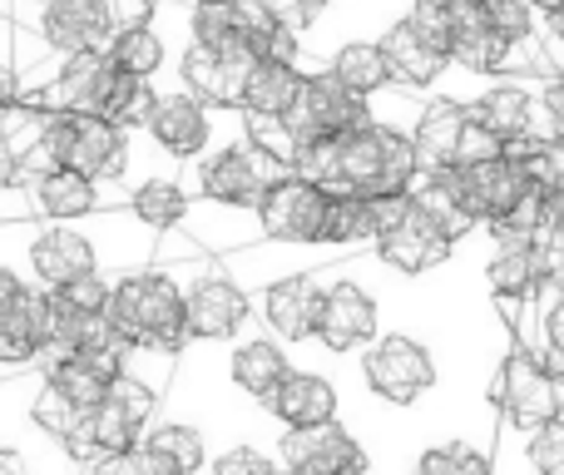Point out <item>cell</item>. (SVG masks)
<instances>
[{
    "mask_svg": "<svg viewBox=\"0 0 564 475\" xmlns=\"http://www.w3.org/2000/svg\"><path fill=\"white\" fill-rule=\"evenodd\" d=\"M109 322L119 327V337L129 347L169 352V357H184L194 347L188 342V288L178 278V268H149L134 272V278H119Z\"/></svg>",
    "mask_w": 564,
    "mask_h": 475,
    "instance_id": "cell-1",
    "label": "cell"
},
{
    "mask_svg": "<svg viewBox=\"0 0 564 475\" xmlns=\"http://www.w3.org/2000/svg\"><path fill=\"white\" fill-rule=\"evenodd\" d=\"M490 407L500 417V431L510 436H535V431L555 427L564 417V371L540 352L520 347L510 337V347L500 352V367L490 377Z\"/></svg>",
    "mask_w": 564,
    "mask_h": 475,
    "instance_id": "cell-2",
    "label": "cell"
},
{
    "mask_svg": "<svg viewBox=\"0 0 564 475\" xmlns=\"http://www.w3.org/2000/svg\"><path fill=\"white\" fill-rule=\"evenodd\" d=\"M188 288V342L194 347H234L258 322V298L218 258L178 262Z\"/></svg>",
    "mask_w": 564,
    "mask_h": 475,
    "instance_id": "cell-3",
    "label": "cell"
},
{
    "mask_svg": "<svg viewBox=\"0 0 564 475\" xmlns=\"http://www.w3.org/2000/svg\"><path fill=\"white\" fill-rule=\"evenodd\" d=\"M159 391H149L144 381L134 377H119L109 401L85 421L79 436L65 441V456L75 461L79 471H95L99 461H115V456H129V451L144 446V436L159 427Z\"/></svg>",
    "mask_w": 564,
    "mask_h": 475,
    "instance_id": "cell-4",
    "label": "cell"
},
{
    "mask_svg": "<svg viewBox=\"0 0 564 475\" xmlns=\"http://www.w3.org/2000/svg\"><path fill=\"white\" fill-rule=\"evenodd\" d=\"M357 377L381 407L406 411V407H416L431 387H441V357L416 332L391 327L357 357Z\"/></svg>",
    "mask_w": 564,
    "mask_h": 475,
    "instance_id": "cell-5",
    "label": "cell"
},
{
    "mask_svg": "<svg viewBox=\"0 0 564 475\" xmlns=\"http://www.w3.org/2000/svg\"><path fill=\"white\" fill-rule=\"evenodd\" d=\"M341 179H347V198L411 194L421 179L416 144H411V134H401V129L361 125L357 134L341 139Z\"/></svg>",
    "mask_w": 564,
    "mask_h": 475,
    "instance_id": "cell-6",
    "label": "cell"
},
{
    "mask_svg": "<svg viewBox=\"0 0 564 475\" xmlns=\"http://www.w3.org/2000/svg\"><path fill=\"white\" fill-rule=\"evenodd\" d=\"M327 307H322V322H317V347L327 357H361L371 342L381 337V292L377 282L361 278V258H347V262H332L327 268Z\"/></svg>",
    "mask_w": 564,
    "mask_h": 475,
    "instance_id": "cell-7",
    "label": "cell"
},
{
    "mask_svg": "<svg viewBox=\"0 0 564 475\" xmlns=\"http://www.w3.org/2000/svg\"><path fill=\"white\" fill-rule=\"evenodd\" d=\"M292 169H282L278 159L258 154L248 139H234V144L214 149L208 159L184 169V184L198 204H218V208H258L263 194L273 184H282Z\"/></svg>",
    "mask_w": 564,
    "mask_h": 475,
    "instance_id": "cell-8",
    "label": "cell"
},
{
    "mask_svg": "<svg viewBox=\"0 0 564 475\" xmlns=\"http://www.w3.org/2000/svg\"><path fill=\"white\" fill-rule=\"evenodd\" d=\"M50 337H55V292L0 268V371L6 377L40 371Z\"/></svg>",
    "mask_w": 564,
    "mask_h": 475,
    "instance_id": "cell-9",
    "label": "cell"
},
{
    "mask_svg": "<svg viewBox=\"0 0 564 475\" xmlns=\"http://www.w3.org/2000/svg\"><path fill=\"white\" fill-rule=\"evenodd\" d=\"M371 258L381 262L387 272H397L401 282H421V278H431V272H446V268H456V258H460V242L446 234V228L436 224V218L426 214V208H411V218L401 228H391L387 238L371 248Z\"/></svg>",
    "mask_w": 564,
    "mask_h": 475,
    "instance_id": "cell-10",
    "label": "cell"
},
{
    "mask_svg": "<svg viewBox=\"0 0 564 475\" xmlns=\"http://www.w3.org/2000/svg\"><path fill=\"white\" fill-rule=\"evenodd\" d=\"M288 125L297 129L302 144H317V139H347L357 134L361 125H371V109L361 95H351L332 69H312L307 85H302V99L292 105Z\"/></svg>",
    "mask_w": 564,
    "mask_h": 475,
    "instance_id": "cell-11",
    "label": "cell"
},
{
    "mask_svg": "<svg viewBox=\"0 0 564 475\" xmlns=\"http://www.w3.org/2000/svg\"><path fill=\"white\" fill-rule=\"evenodd\" d=\"M119 69L109 55H75L59 65V75L50 79L45 89H35V95H25V105L45 109V115L55 119H69V115H105L109 99H115L119 89Z\"/></svg>",
    "mask_w": 564,
    "mask_h": 475,
    "instance_id": "cell-12",
    "label": "cell"
},
{
    "mask_svg": "<svg viewBox=\"0 0 564 475\" xmlns=\"http://www.w3.org/2000/svg\"><path fill=\"white\" fill-rule=\"evenodd\" d=\"M278 461L288 475H347V471H371L367 441L351 427L332 421V427L312 431H282L278 436Z\"/></svg>",
    "mask_w": 564,
    "mask_h": 475,
    "instance_id": "cell-13",
    "label": "cell"
},
{
    "mask_svg": "<svg viewBox=\"0 0 564 475\" xmlns=\"http://www.w3.org/2000/svg\"><path fill=\"white\" fill-rule=\"evenodd\" d=\"M327 268L307 272V278H288L278 288H268L258 298V322L263 332H273L282 347H312L317 342V322L327 307Z\"/></svg>",
    "mask_w": 564,
    "mask_h": 475,
    "instance_id": "cell-14",
    "label": "cell"
},
{
    "mask_svg": "<svg viewBox=\"0 0 564 475\" xmlns=\"http://www.w3.org/2000/svg\"><path fill=\"white\" fill-rule=\"evenodd\" d=\"M327 218H332V194L302 184L288 174L273 184L258 204V224H263L268 242H327Z\"/></svg>",
    "mask_w": 564,
    "mask_h": 475,
    "instance_id": "cell-15",
    "label": "cell"
},
{
    "mask_svg": "<svg viewBox=\"0 0 564 475\" xmlns=\"http://www.w3.org/2000/svg\"><path fill=\"white\" fill-rule=\"evenodd\" d=\"M20 188H30L40 224H85V218L109 214V208H129L124 194L105 188L99 179L79 174V169H45L40 179H30Z\"/></svg>",
    "mask_w": 564,
    "mask_h": 475,
    "instance_id": "cell-16",
    "label": "cell"
},
{
    "mask_svg": "<svg viewBox=\"0 0 564 475\" xmlns=\"http://www.w3.org/2000/svg\"><path fill=\"white\" fill-rule=\"evenodd\" d=\"M40 35L59 60L75 55H109L119 25L109 0H50L40 15Z\"/></svg>",
    "mask_w": 564,
    "mask_h": 475,
    "instance_id": "cell-17",
    "label": "cell"
},
{
    "mask_svg": "<svg viewBox=\"0 0 564 475\" xmlns=\"http://www.w3.org/2000/svg\"><path fill=\"white\" fill-rule=\"evenodd\" d=\"M456 174V188H460V204L466 214L476 218L480 228H496L506 224L510 214L520 208V198L530 194V179L516 159H486V164H466V169H451Z\"/></svg>",
    "mask_w": 564,
    "mask_h": 475,
    "instance_id": "cell-18",
    "label": "cell"
},
{
    "mask_svg": "<svg viewBox=\"0 0 564 475\" xmlns=\"http://www.w3.org/2000/svg\"><path fill=\"white\" fill-rule=\"evenodd\" d=\"M224 367H228V381H234L243 397H253L258 407L297 371L292 367V347H282L273 332H263V322H253V327L224 352Z\"/></svg>",
    "mask_w": 564,
    "mask_h": 475,
    "instance_id": "cell-19",
    "label": "cell"
},
{
    "mask_svg": "<svg viewBox=\"0 0 564 475\" xmlns=\"http://www.w3.org/2000/svg\"><path fill=\"white\" fill-rule=\"evenodd\" d=\"M381 50H387V65H391V85L411 89V95H436L451 75V55H441L406 15H397L387 30H381Z\"/></svg>",
    "mask_w": 564,
    "mask_h": 475,
    "instance_id": "cell-20",
    "label": "cell"
},
{
    "mask_svg": "<svg viewBox=\"0 0 564 475\" xmlns=\"http://www.w3.org/2000/svg\"><path fill=\"white\" fill-rule=\"evenodd\" d=\"M268 421H278L282 431H312V427H332L341 421V391L327 371H307L297 367L288 381L263 401Z\"/></svg>",
    "mask_w": 564,
    "mask_h": 475,
    "instance_id": "cell-21",
    "label": "cell"
},
{
    "mask_svg": "<svg viewBox=\"0 0 564 475\" xmlns=\"http://www.w3.org/2000/svg\"><path fill=\"white\" fill-rule=\"evenodd\" d=\"M466 129H470V109L460 105V99L431 95L426 109H421V119H416V129H411L421 174H451L460 159V144H466Z\"/></svg>",
    "mask_w": 564,
    "mask_h": 475,
    "instance_id": "cell-22",
    "label": "cell"
},
{
    "mask_svg": "<svg viewBox=\"0 0 564 475\" xmlns=\"http://www.w3.org/2000/svg\"><path fill=\"white\" fill-rule=\"evenodd\" d=\"M550 79V75H545ZM535 85L540 79H490L476 99H470V125L496 134L500 144H520L530 139V115H535Z\"/></svg>",
    "mask_w": 564,
    "mask_h": 475,
    "instance_id": "cell-23",
    "label": "cell"
},
{
    "mask_svg": "<svg viewBox=\"0 0 564 475\" xmlns=\"http://www.w3.org/2000/svg\"><path fill=\"white\" fill-rule=\"evenodd\" d=\"M322 69H332V75L361 99H377L391 89V65H387V50H381L377 35L337 40V45L327 50V60H322Z\"/></svg>",
    "mask_w": 564,
    "mask_h": 475,
    "instance_id": "cell-24",
    "label": "cell"
},
{
    "mask_svg": "<svg viewBox=\"0 0 564 475\" xmlns=\"http://www.w3.org/2000/svg\"><path fill=\"white\" fill-rule=\"evenodd\" d=\"M302 75L297 65H278V60H258V69L243 85V115H268V119H288L292 105L302 99Z\"/></svg>",
    "mask_w": 564,
    "mask_h": 475,
    "instance_id": "cell-25",
    "label": "cell"
},
{
    "mask_svg": "<svg viewBox=\"0 0 564 475\" xmlns=\"http://www.w3.org/2000/svg\"><path fill=\"white\" fill-rule=\"evenodd\" d=\"M129 208H134V218L149 224L154 234H174V228H184L188 214H194V194H188L184 174H159V179H149L144 188H134Z\"/></svg>",
    "mask_w": 564,
    "mask_h": 475,
    "instance_id": "cell-26",
    "label": "cell"
},
{
    "mask_svg": "<svg viewBox=\"0 0 564 475\" xmlns=\"http://www.w3.org/2000/svg\"><path fill=\"white\" fill-rule=\"evenodd\" d=\"M406 475H500L496 466V446L490 441H470V436H451L436 441L416 456V466Z\"/></svg>",
    "mask_w": 564,
    "mask_h": 475,
    "instance_id": "cell-27",
    "label": "cell"
},
{
    "mask_svg": "<svg viewBox=\"0 0 564 475\" xmlns=\"http://www.w3.org/2000/svg\"><path fill=\"white\" fill-rule=\"evenodd\" d=\"M144 451H154V456L164 461V466H174L178 475H198L214 466V461H208V436L194 421H159L144 436Z\"/></svg>",
    "mask_w": 564,
    "mask_h": 475,
    "instance_id": "cell-28",
    "label": "cell"
},
{
    "mask_svg": "<svg viewBox=\"0 0 564 475\" xmlns=\"http://www.w3.org/2000/svg\"><path fill=\"white\" fill-rule=\"evenodd\" d=\"M40 377H45L50 387H59L79 411H89V417H95L109 401V391H115V377H105V371L85 357H65V361H55V367H45Z\"/></svg>",
    "mask_w": 564,
    "mask_h": 475,
    "instance_id": "cell-29",
    "label": "cell"
},
{
    "mask_svg": "<svg viewBox=\"0 0 564 475\" xmlns=\"http://www.w3.org/2000/svg\"><path fill=\"white\" fill-rule=\"evenodd\" d=\"M292 174H297L302 184L332 194V198H347V179H341V139H317V144H302Z\"/></svg>",
    "mask_w": 564,
    "mask_h": 475,
    "instance_id": "cell-30",
    "label": "cell"
},
{
    "mask_svg": "<svg viewBox=\"0 0 564 475\" xmlns=\"http://www.w3.org/2000/svg\"><path fill=\"white\" fill-rule=\"evenodd\" d=\"M490 15V30L510 45H525V40H545V15H540L535 0H480Z\"/></svg>",
    "mask_w": 564,
    "mask_h": 475,
    "instance_id": "cell-31",
    "label": "cell"
},
{
    "mask_svg": "<svg viewBox=\"0 0 564 475\" xmlns=\"http://www.w3.org/2000/svg\"><path fill=\"white\" fill-rule=\"evenodd\" d=\"M243 139L258 149V154H268V159H278L282 169H292L297 164V154H302V139H297V129L288 125V119H268V115H243Z\"/></svg>",
    "mask_w": 564,
    "mask_h": 475,
    "instance_id": "cell-32",
    "label": "cell"
},
{
    "mask_svg": "<svg viewBox=\"0 0 564 475\" xmlns=\"http://www.w3.org/2000/svg\"><path fill=\"white\" fill-rule=\"evenodd\" d=\"M535 144H564V79L550 75L535 85V115H530Z\"/></svg>",
    "mask_w": 564,
    "mask_h": 475,
    "instance_id": "cell-33",
    "label": "cell"
},
{
    "mask_svg": "<svg viewBox=\"0 0 564 475\" xmlns=\"http://www.w3.org/2000/svg\"><path fill=\"white\" fill-rule=\"evenodd\" d=\"M520 461L530 475H564V417L535 436H520Z\"/></svg>",
    "mask_w": 564,
    "mask_h": 475,
    "instance_id": "cell-34",
    "label": "cell"
},
{
    "mask_svg": "<svg viewBox=\"0 0 564 475\" xmlns=\"http://www.w3.org/2000/svg\"><path fill=\"white\" fill-rule=\"evenodd\" d=\"M59 307L79 312V317H109V302H115V278H105V272H95V278H79L69 282V288L55 292Z\"/></svg>",
    "mask_w": 564,
    "mask_h": 475,
    "instance_id": "cell-35",
    "label": "cell"
},
{
    "mask_svg": "<svg viewBox=\"0 0 564 475\" xmlns=\"http://www.w3.org/2000/svg\"><path fill=\"white\" fill-rule=\"evenodd\" d=\"M208 475H288V471H282L278 451H263V446H253V441H238V446L218 451Z\"/></svg>",
    "mask_w": 564,
    "mask_h": 475,
    "instance_id": "cell-36",
    "label": "cell"
},
{
    "mask_svg": "<svg viewBox=\"0 0 564 475\" xmlns=\"http://www.w3.org/2000/svg\"><path fill=\"white\" fill-rule=\"evenodd\" d=\"M234 20H238V35H243L258 55H263V45L282 30V20L273 15L268 0H234Z\"/></svg>",
    "mask_w": 564,
    "mask_h": 475,
    "instance_id": "cell-37",
    "label": "cell"
},
{
    "mask_svg": "<svg viewBox=\"0 0 564 475\" xmlns=\"http://www.w3.org/2000/svg\"><path fill=\"white\" fill-rule=\"evenodd\" d=\"M85 475H178L174 466H164V461L154 456V451H129V456H115V461H99L95 471H85Z\"/></svg>",
    "mask_w": 564,
    "mask_h": 475,
    "instance_id": "cell-38",
    "label": "cell"
},
{
    "mask_svg": "<svg viewBox=\"0 0 564 475\" xmlns=\"http://www.w3.org/2000/svg\"><path fill=\"white\" fill-rule=\"evenodd\" d=\"M540 352L564 371V292L550 307H540Z\"/></svg>",
    "mask_w": 564,
    "mask_h": 475,
    "instance_id": "cell-39",
    "label": "cell"
},
{
    "mask_svg": "<svg viewBox=\"0 0 564 475\" xmlns=\"http://www.w3.org/2000/svg\"><path fill=\"white\" fill-rule=\"evenodd\" d=\"M486 159H506V144H500L496 134H486L480 125H470V129H466V144H460L456 169H466V164H486Z\"/></svg>",
    "mask_w": 564,
    "mask_h": 475,
    "instance_id": "cell-40",
    "label": "cell"
},
{
    "mask_svg": "<svg viewBox=\"0 0 564 475\" xmlns=\"http://www.w3.org/2000/svg\"><path fill=\"white\" fill-rule=\"evenodd\" d=\"M0 475H35V471H30V456L15 446V441L0 451Z\"/></svg>",
    "mask_w": 564,
    "mask_h": 475,
    "instance_id": "cell-41",
    "label": "cell"
},
{
    "mask_svg": "<svg viewBox=\"0 0 564 475\" xmlns=\"http://www.w3.org/2000/svg\"><path fill=\"white\" fill-rule=\"evenodd\" d=\"M535 6H540V15H550V10H560L564 0H535Z\"/></svg>",
    "mask_w": 564,
    "mask_h": 475,
    "instance_id": "cell-42",
    "label": "cell"
},
{
    "mask_svg": "<svg viewBox=\"0 0 564 475\" xmlns=\"http://www.w3.org/2000/svg\"><path fill=\"white\" fill-rule=\"evenodd\" d=\"M188 6H234V0H188Z\"/></svg>",
    "mask_w": 564,
    "mask_h": 475,
    "instance_id": "cell-43",
    "label": "cell"
},
{
    "mask_svg": "<svg viewBox=\"0 0 564 475\" xmlns=\"http://www.w3.org/2000/svg\"><path fill=\"white\" fill-rule=\"evenodd\" d=\"M347 475H371V471H347Z\"/></svg>",
    "mask_w": 564,
    "mask_h": 475,
    "instance_id": "cell-44",
    "label": "cell"
},
{
    "mask_svg": "<svg viewBox=\"0 0 564 475\" xmlns=\"http://www.w3.org/2000/svg\"><path fill=\"white\" fill-rule=\"evenodd\" d=\"M555 75H560V79H564V65H560V69H555Z\"/></svg>",
    "mask_w": 564,
    "mask_h": 475,
    "instance_id": "cell-45",
    "label": "cell"
}]
</instances>
